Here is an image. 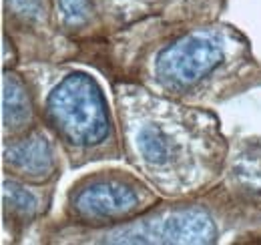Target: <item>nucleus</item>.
Here are the masks:
<instances>
[{"label": "nucleus", "instance_id": "4", "mask_svg": "<svg viewBox=\"0 0 261 245\" xmlns=\"http://www.w3.org/2000/svg\"><path fill=\"white\" fill-rule=\"evenodd\" d=\"M22 70L36 96L40 122L59 141L70 171L123 159L113 99L91 70L74 62H38Z\"/></svg>", "mask_w": 261, "mask_h": 245}, {"label": "nucleus", "instance_id": "1", "mask_svg": "<svg viewBox=\"0 0 261 245\" xmlns=\"http://www.w3.org/2000/svg\"><path fill=\"white\" fill-rule=\"evenodd\" d=\"M34 237L46 245L261 243V135L233 131L221 177L193 195L163 199L145 215L107 229L44 219Z\"/></svg>", "mask_w": 261, "mask_h": 245}, {"label": "nucleus", "instance_id": "8", "mask_svg": "<svg viewBox=\"0 0 261 245\" xmlns=\"http://www.w3.org/2000/svg\"><path fill=\"white\" fill-rule=\"evenodd\" d=\"M59 183L33 185L2 173V231L10 243H24L50 217Z\"/></svg>", "mask_w": 261, "mask_h": 245}, {"label": "nucleus", "instance_id": "10", "mask_svg": "<svg viewBox=\"0 0 261 245\" xmlns=\"http://www.w3.org/2000/svg\"><path fill=\"white\" fill-rule=\"evenodd\" d=\"M42 125L36 96L22 66L2 68V141L16 139Z\"/></svg>", "mask_w": 261, "mask_h": 245}, {"label": "nucleus", "instance_id": "6", "mask_svg": "<svg viewBox=\"0 0 261 245\" xmlns=\"http://www.w3.org/2000/svg\"><path fill=\"white\" fill-rule=\"evenodd\" d=\"M83 51L61 31L53 0H2V68L81 64Z\"/></svg>", "mask_w": 261, "mask_h": 245}, {"label": "nucleus", "instance_id": "9", "mask_svg": "<svg viewBox=\"0 0 261 245\" xmlns=\"http://www.w3.org/2000/svg\"><path fill=\"white\" fill-rule=\"evenodd\" d=\"M55 14L66 38L81 46V64L95 66L107 46L109 32L100 0H53Z\"/></svg>", "mask_w": 261, "mask_h": 245}, {"label": "nucleus", "instance_id": "2", "mask_svg": "<svg viewBox=\"0 0 261 245\" xmlns=\"http://www.w3.org/2000/svg\"><path fill=\"white\" fill-rule=\"evenodd\" d=\"M123 161L163 199L193 195L215 183L231 153L213 107L163 96L139 83H109Z\"/></svg>", "mask_w": 261, "mask_h": 245}, {"label": "nucleus", "instance_id": "7", "mask_svg": "<svg viewBox=\"0 0 261 245\" xmlns=\"http://www.w3.org/2000/svg\"><path fill=\"white\" fill-rule=\"evenodd\" d=\"M2 173L33 185L59 183L68 167L55 135L38 125L33 131L2 141Z\"/></svg>", "mask_w": 261, "mask_h": 245}, {"label": "nucleus", "instance_id": "3", "mask_svg": "<svg viewBox=\"0 0 261 245\" xmlns=\"http://www.w3.org/2000/svg\"><path fill=\"white\" fill-rule=\"evenodd\" d=\"M102 77L139 83L181 103L219 107L261 89V59L245 32L219 18L159 32L111 62Z\"/></svg>", "mask_w": 261, "mask_h": 245}, {"label": "nucleus", "instance_id": "5", "mask_svg": "<svg viewBox=\"0 0 261 245\" xmlns=\"http://www.w3.org/2000/svg\"><path fill=\"white\" fill-rule=\"evenodd\" d=\"M163 197L137 171L100 167L76 177L66 187L57 217L48 221L85 229H107L129 223L157 207Z\"/></svg>", "mask_w": 261, "mask_h": 245}]
</instances>
